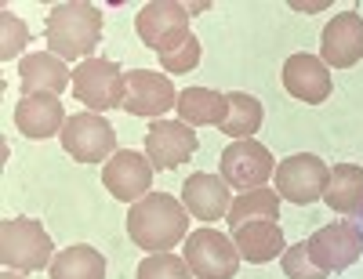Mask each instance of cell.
Masks as SVG:
<instances>
[{"label": "cell", "instance_id": "1", "mask_svg": "<svg viewBox=\"0 0 363 279\" xmlns=\"http://www.w3.org/2000/svg\"><path fill=\"white\" fill-rule=\"evenodd\" d=\"M128 236L138 251L164 254L189 236V210L171 193H149L128 210Z\"/></svg>", "mask_w": 363, "mask_h": 279}, {"label": "cell", "instance_id": "2", "mask_svg": "<svg viewBox=\"0 0 363 279\" xmlns=\"http://www.w3.org/2000/svg\"><path fill=\"white\" fill-rule=\"evenodd\" d=\"M44 40L51 47V55H58L62 62H87L95 58V51L102 44V11L87 0H66L55 4L44 25Z\"/></svg>", "mask_w": 363, "mask_h": 279}, {"label": "cell", "instance_id": "3", "mask_svg": "<svg viewBox=\"0 0 363 279\" xmlns=\"http://www.w3.org/2000/svg\"><path fill=\"white\" fill-rule=\"evenodd\" d=\"M0 261L15 272H40L55 261V243L48 229L33 218H4L0 222Z\"/></svg>", "mask_w": 363, "mask_h": 279}, {"label": "cell", "instance_id": "4", "mask_svg": "<svg viewBox=\"0 0 363 279\" xmlns=\"http://www.w3.org/2000/svg\"><path fill=\"white\" fill-rule=\"evenodd\" d=\"M73 98L80 106H87V113L124 109L128 73L109 58H87L73 69Z\"/></svg>", "mask_w": 363, "mask_h": 279}, {"label": "cell", "instance_id": "5", "mask_svg": "<svg viewBox=\"0 0 363 279\" xmlns=\"http://www.w3.org/2000/svg\"><path fill=\"white\" fill-rule=\"evenodd\" d=\"M182 258H186L189 272L196 279H233L240 272V251L233 236L218 232V229H193L186 236V251H182Z\"/></svg>", "mask_w": 363, "mask_h": 279}, {"label": "cell", "instance_id": "6", "mask_svg": "<svg viewBox=\"0 0 363 279\" xmlns=\"http://www.w3.org/2000/svg\"><path fill=\"white\" fill-rule=\"evenodd\" d=\"M58 142L77 164H109L116 152V127L102 113H73Z\"/></svg>", "mask_w": 363, "mask_h": 279}, {"label": "cell", "instance_id": "7", "mask_svg": "<svg viewBox=\"0 0 363 279\" xmlns=\"http://www.w3.org/2000/svg\"><path fill=\"white\" fill-rule=\"evenodd\" d=\"M135 29H138L142 44L157 55H167L193 37L186 4H174V0H153V4H145L135 18Z\"/></svg>", "mask_w": 363, "mask_h": 279}, {"label": "cell", "instance_id": "8", "mask_svg": "<svg viewBox=\"0 0 363 279\" xmlns=\"http://www.w3.org/2000/svg\"><path fill=\"white\" fill-rule=\"evenodd\" d=\"M330 167L313 156V152H294V156L277 164V193L280 200L294 203V207H309L316 200H323Z\"/></svg>", "mask_w": 363, "mask_h": 279}, {"label": "cell", "instance_id": "9", "mask_svg": "<svg viewBox=\"0 0 363 279\" xmlns=\"http://www.w3.org/2000/svg\"><path fill=\"white\" fill-rule=\"evenodd\" d=\"M222 178L229 189L236 193H251V189H265V181L277 174V160L272 152L255 142V138H244V142H233L225 152H222V164H218Z\"/></svg>", "mask_w": 363, "mask_h": 279}, {"label": "cell", "instance_id": "10", "mask_svg": "<svg viewBox=\"0 0 363 279\" xmlns=\"http://www.w3.org/2000/svg\"><path fill=\"white\" fill-rule=\"evenodd\" d=\"M102 185L120 203H138L153 189V164L135 149H116L113 160L102 164Z\"/></svg>", "mask_w": 363, "mask_h": 279}, {"label": "cell", "instance_id": "11", "mask_svg": "<svg viewBox=\"0 0 363 279\" xmlns=\"http://www.w3.org/2000/svg\"><path fill=\"white\" fill-rule=\"evenodd\" d=\"M200 149V138L189 123L182 120H153L145 131V156L160 171H174L182 167L193 152Z\"/></svg>", "mask_w": 363, "mask_h": 279}, {"label": "cell", "instance_id": "12", "mask_svg": "<svg viewBox=\"0 0 363 279\" xmlns=\"http://www.w3.org/2000/svg\"><path fill=\"white\" fill-rule=\"evenodd\" d=\"M174 106H178V91H174L171 76H160L157 69H131L128 73L124 113L145 116L153 123V120H164V113H171Z\"/></svg>", "mask_w": 363, "mask_h": 279}, {"label": "cell", "instance_id": "13", "mask_svg": "<svg viewBox=\"0 0 363 279\" xmlns=\"http://www.w3.org/2000/svg\"><path fill=\"white\" fill-rule=\"evenodd\" d=\"M306 243H309L313 261H316L327 275H330V272H342V268H349V265H356L359 254H363V232H359L356 225H345V222L316 229Z\"/></svg>", "mask_w": 363, "mask_h": 279}, {"label": "cell", "instance_id": "14", "mask_svg": "<svg viewBox=\"0 0 363 279\" xmlns=\"http://www.w3.org/2000/svg\"><path fill=\"white\" fill-rule=\"evenodd\" d=\"M320 55L327 69H352L363 58V15L342 11L320 33Z\"/></svg>", "mask_w": 363, "mask_h": 279}, {"label": "cell", "instance_id": "15", "mask_svg": "<svg viewBox=\"0 0 363 279\" xmlns=\"http://www.w3.org/2000/svg\"><path fill=\"white\" fill-rule=\"evenodd\" d=\"M284 91L291 98L306 102V106H323L335 91V80H330V69L323 66V58L316 55H291L284 62Z\"/></svg>", "mask_w": 363, "mask_h": 279}, {"label": "cell", "instance_id": "16", "mask_svg": "<svg viewBox=\"0 0 363 279\" xmlns=\"http://www.w3.org/2000/svg\"><path fill=\"white\" fill-rule=\"evenodd\" d=\"M182 203L196 222H222L233 207V189L225 185V178L200 171L189 174L186 185H182Z\"/></svg>", "mask_w": 363, "mask_h": 279}, {"label": "cell", "instance_id": "17", "mask_svg": "<svg viewBox=\"0 0 363 279\" xmlns=\"http://www.w3.org/2000/svg\"><path fill=\"white\" fill-rule=\"evenodd\" d=\"M18 84H22V98L26 95H51L58 98L66 87H73V73L58 55L51 51H33L18 62Z\"/></svg>", "mask_w": 363, "mask_h": 279}, {"label": "cell", "instance_id": "18", "mask_svg": "<svg viewBox=\"0 0 363 279\" xmlns=\"http://www.w3.org/2000/svg\"><path fill=\"white\" fill-rule=\"evenodd\" d=\"M66 120L69 116H66L62 102L51 98V95H26L15 106V127H18V135L33 138V142H44L51 135H62Z\"/></svg>", "mask_w": 363, "mask_h": 279}, {"label": "cell", "instance_id": "19", "mask_svg": "<svg viewBox=\"0 0 363 279\" xmlns=\"http://www.w3.org/2000/svg\"><path fill=\"white\" fill-rule=\"evenodd\" d=\"M233 243H236L240 258L251 265H269V261L284 258V251H287L284 229L277 225V218H258V222L233 229Z\"/></svg>", "mask_w": 363, "mask_h": 279}, {"label": "cell", "instance_id": "20", "mask_svg": "<svg viewBox=\"0 0 363 279\" xmlns=\"http://www.w3.org/2000/svg\"><path fill=\"white\" fill-rule=\"evenodd\" d=\"M174 113L189 127H222V120L229 116V95L211 91V87H186V91H178Z\"/></svg>", "mask_w": 363, "mask_h": 279}, {"label": "cell", "instance_id": "21", "mask_svg": "<svg viewBox=\"0 0 363 279\" xmlns=\"http://www.w3.org/2000/svg\"><path fill=\"white\" fill-rule=\"evenodd\" d=\"M323 203L338 214H359L363 210V167L359 164H335L330 167Z\"/></svg>", "mask_w": 363, "mask_h": 279}, {"label": "cell", "instance_id": "22", "mask_svg": "<svg viewBox=\"0 0 363 279\" xmlns=\"http://www.w3.org/2000/svg\"><path fill=\"white\" fill-rule=\"evenodd\" d=\"M48 272H51V279H106V258L95 246L73 243V246L55 254Z\"/></svg>", "mask_w": 363, "mask_h": 279}, {"label": "cell", "instance_id": "23", "mask_svg": "<svg viewBox=\"0 0 363 279\" xmlns=\"http://www.w3.org/2000/svg\"><path fill=\"white\" fill-rule=\"evenodd\" d=\"M262 120H265V109L255 95L247 91H229V116L222 120V135H229L233 142H244L251 135L262 131Z\"/></svg>", "mask_w": 363, "mask_h": 279}, {"label": "cell", "instance_id": "24", "mask_svg": "<svg viewBox=\"0 0 363 279\" xmlns=\"http://www.w3.org/2000/svg\"><path fill=\"white\" fill-rule=\"evenodd\" d=\"M280 193L277 189H251V193H236L229 214H225V222L233 229L240 225H247V222H258V218H277L280 222Z\"/></svg>", "mask_w": 363, "mask_h": 279}, {"label": "cell", "instance_id": "25", "mask_svg": "<svg viewBox=\"0 0 363 279\" xmlns=\"http://www.w3.org/2000/svg\"><path fill=\"white\" fill-rule=\"evenodd\" d=\"M138 279H196V275L189 272L186 258L164 251V254H149L138 265Z\"/></svg>", "mask_w": 363, "mask_h": 279}, {"label": "cell", "instance_id": "26", "mask_svg": "<svg viewBox=\"0 0 363 279\" xmlns=\"http://www.w3.org/2000/svg\"><path fill=\"white\" fill-rule=\"evenodd\" d=\"M29 44V29L15 11H0V58L11 62L15 55H22V47Z\"/></svg>", "mask_w": 363, "mask_h": 279}, {"label": "cell", "instance_id": "27", "mask_svg": "<svg viewBox=\"0 0 363 279\" xmlns=\"http://www.w3.org/2000/svg\"><path fill=\"white\" fill-rule=\"evenodd\" d=\"M280 261H284L287 279H327V272L313 261V254H309V243H306V239L294 243V246H287Z\"/></svg>", "mask_w": 363, "mask_h": 279}, {"label": "cell", "instance_id": "28", "mask_svg": "<svg viewBox=\"0 0 363 279\" xmlns=\"http://www.w3.org/2000/svg\"><path fill=\"white\" fill-rule=\"evenodd\" d=\"M196 62H200V40H196V37H189L182 47H174V51H167V55H160V66H164L167 73H174V76L196 69Z\"/></svg>", "mask_w": 363, "mask_h": 279}, {"label": "cell", "instance_id": "29", "mask_svg": "<svg viewBox=\"0 0 363 279\" xmlns=\"http://www.w3.org/2000/svg\"><path fill=\"white\" fill-rule=\"evenodd\" d=\"M291 11H298V15H316V11H327V0H291Z\"/></svg>", "mask_w": 363, "mask_h": 279}, {"label": "cell", "instance_id": "30", "mask_svg": "<svg viewBox=\"0 0 363 279\" xmlns=\"http://www.w3.org/2000/svg\"><path fill=\"white\" fill-rule=\"evenodd\" d=\"M207 8H211V4H203V0H196V4H186V11H189V18H193V15H203Z\"/></svg>", "mask_w": 363, "mask_h": 279}, {"label": "cell", "instance_id": "31", "mask_svg": "<svg viewBox=\"0 0 363 279\" xmlns=\"http://www.w3.org/2000/svg\"><path fill=\"white\" fill-rule=\"evenodd\" d=\"M0 279H22V272H15V268H4V272H0Z\"/></svg>", "mask_w": 363, "mask_h": 279}]
</instances>
